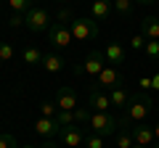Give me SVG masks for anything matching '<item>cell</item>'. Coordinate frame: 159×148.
I'll return each mask as SVG.
<instances>
[{"label":"cell","instance_id":"4fadbf2b","mask_svg":"<svg viewBox=\"0 0 159 148\" xmlns=\"http://www.w3.org/2000/svg\"><path fill=\"white\" fill-rule=\"evenodd\" d=\"M103 56H106V63H111V66H117V63H125V48H122V42H109L106 50H103Z\"/></svg>","mask_w":159,"mask_h":148},{"label":"cell","instance_id":"7c38bea8","mask_svg":"<svg viewBox=\"0 0 159 148\" xmlns=\"http://www.w3.org/2000/svg\"><path fill=\"white\" fill-rule=\"evenodd\" d=\"M61 140H64V146H69V148H80L82 143H85V132H82V127H77V124H72V127H61Z\"/></svg>","mask_w":159,"mask_h":148},{"label":"cell","instance_id":"e0dca14e","mask_svg":"<svg viewBox=\"0 0 159 148\" xmlns=\"http://www.w3.org/2000/svg\"><path fill=\"white\" fill-rule=\"evenodd\" d=\"M114 146H117V148H133V146H135L130 127H119V130H117V135H114Z\"/></svg>","mask_w":159,"mask_h":148},{"label":"cell","instance_id":"5bb4252c","mask_svg":"<svg viewBox=\"0 0 159 148\" xmlns=\"http://www.w3.org/2000/svg\"><path fill=\"white\" fill-rule=\"evenodd\" d=\"M64 56H58V53H43V61H40V66L45 69L48 74H56V72H61L64 69Z\"/></svg>","mask_w":159,"mask_h":148},{"label":"cell","instance_id":"d6a6232c","mask_svg":"<svg viewBox=\"0 0 159 148\" xmlns=\"http://www.w3.org/2000/svg\"><path fill=\"white\" fill-rule=\"evenodd\" d=\"M151 90H159V72L151 77Z\"/></svg>","mask_w":159,"mask_h":148},{"label":"cell","instance_id":"44dd1931","mask_svg":"<svg viewBox=\"0 0 159 148\" xmlns=\"http://www.w3.org/2000/svg\"><path fill=\"white\" fill-rule=\"evenodd\" d=\"M58 111H61V108H58L56 101H43V106H40V116H51V119H56Z\"/></svg>","mask_w":159,"mask_h":148},{"label":"cell","instance_id":"8992f818","mask_svg":"<svg viewBox=\"0 0 159 148\" xmlns=\"http://www.w3.org/2000/svg\"><path fill=\"white\" fill-rule=\"evenodd\" d=\"M122 85H125V80L114 66H106L93 82V87H98V90H114V87H122Z\"/></svg>","mask_w":159,"mask_h":148},{"label":"cell","instance_id":"f1b7e54d","mask_svg":"<svg viewBox=\"0 0 159 148\" xmlns=\"http://www.w3.org/2000/svg\"><path fill=\"white\" fill-rule=\"evenodd\" d=\"M21 24H27V13H11V16H8V27L11 29L21 27Z\"/></svg>","mask_w":159,"mask_h":148},{"label":"cell","instance_id":"52a82bcc","mask_svg":"<svg viewBox=\"0 0 159 148\" xmlns=\"http://www.w3.org/2000/svg\"><path fill=\"white\" fill-rule=\"evenodd\" d=\"M103 69H106V56H103V50H90L85 56V63H82V74H90L93 80H96Z\"/></svg>","mask_w":159,"mask_h":148},{"label":"cell","instance_id":"9a60e30c","mask_svg":"<svg viewBox=\"0 0 159 148\" xmlns=\"http://www.w3.org/2000/svg\"><path fill=\"white\" fill-rule=\"evenodd\" d=\"M111 8H114L111 0H93L90 13H93V19H96V21H103V19L111 16Z\"/></svg>","mask_w":159,"mask_h":148},{"label":"cell","instance_id":"d4e9b609","mask_svg":"<svg viewBox=\"0 0 159 148\" xmlns=\"http://www.w3.org/2000/svg\"><path fill=\"white\" fill-rule=\"evenodd\" d=\"M88 119H90V108L88 106H77L74 108V122H77V124H88Z\"/></svg>","mask_w":159,"mask_h":148},{"label":"cell","instance_id":"484cf974","mask_svg":"<svg viewBox=\"0 0 159 148\" xmlns=\"http://www.w3.org/2000/svg\"><path fill=\"white\" fill-rule=\"evenodd\" d=\"M103 140H106V137L96 135V132H88V135H85V146L88 148H103Z\"/></svg>","mask_w":159,"mask_h":148},{"label":"cell","instance_id":"277c9868","mask_svg":"<svg viewBox=\"0 0 159 148\" xmlns=\"http://www.w3.org/2000/svg\"><path fill=\"white\" fill-rule=\"evenodd\" d=\"M69 29H72V37L74 40H96L98 37V24L96 19H74L72 24H69Z\"/></svg>","mask_w":159,"mask_h":148},{"label":"cell","instance_id":"7a4b0ae2","mask_svg":"<svg viewBox=\"0 0 159 148\" xmlns=\"http://www.w3.org/2000/svg\"><path fill=\"white\" fill-rule=\"evenodd\" d=\"M88 127H90V132H96L101 137H114L117 130H119V119L111 111H90Z\"/></svg>","mask_w":159,"mask_h":148},{"label":"cell","instance_id":"83f0119b","mask_svg":"<svg viewBox=\"0 0 159 148\" xmlns=\"http://www.w3.org/2000/svg\"><path fill=\"white\" fill-rule=\"evenodd\" d=\"M11 58H13V45H11V42H0V61H11Z\"/></svg>","mask_w":159,"mask_h":148},{"label":"cell","instance_id":"7402d4cb","mask_svg":"<svg viewBox=\"0 0 159 148\" xmlns=\"http://www.w3.org/2000/svg\"><path fill=\"white\" fill-rule=\"evenodd\" d=\"M13 13H27L29 8H34V0H8Z\"/></svg>","mask_w":159,"mask_h":148},{"label":"cell","instance_id":"836d02e7","mask_svg":"<svg viewBox=\"0 0 159 148\" xmlns=\"http://www.w3.org/2000/svg\"><path fill=\"white\" fill-rule=\"evenodd\" d=\"M37 148H56V146H53V140H43Z\"/></svg>","mask_w":159,"mask_h":148},{"label":"cell","instance_id":"2e32d148","mask_svg":"<svg viewBox=\"0 0 159 148\" xmlns=\"http://www.w3.org/2000/svg\"><path fill=\"white\" fill-rule=\"evenodd\" d=\"M141 34L146 40H159V19L157 16H146L141 21Z\"/></svg>","mask_w":159,"mask_h":148},{"label":"cell","instance_id":"5b68a950","mask_svg":"<svg viewBox=\"0 0 159 148\" xmlns=\"http://www.w3.org/2000/svg\"><path fill=\"white\" fill-rule=\"evenodd\" d=\"M72 29H69V24H61V21H53L51 29H48V42L56 48H69V42H72Z\"/></svg>","mask_w":159,"mask_h":148},{"label":"cell","instance_id":"d590c367","mask_svg":"<svg viewBox=\"0 0 159 148\" xmlns=\"http://www.w3.org/2000/svg\"><path fill=\"white\" fill-rule=\"evenodd\" d=\"M154 137H157V140H159V122H157V124H154Z\"/></svg>","mask_w":159,"mask_h":148},{"label":"cell","instance_id":"3957f363","mask_svg":"<svg viewBox=\"0 0 159 148\" xmlns=\"http://www.w3.org/2000/svg\"><path fill=\"white\" fill-rule=\"evenodd\" d=\"M51 13L45 11V8H40V6H34V8H29L27 11V29L29 32H48L51 29Z\"/></svg>","mask_w":159,"mask_h":148},{"label":"cell","instance_id":"cb8c5ba5","mask_svg":"<svg viewBox=\"0 0 159 148\" xmlns=\"http://www.w3.org/2000/svg\"><path fill=\"white\" fill-rule=\"evenodd\" d=\"M56 122L61 127H72V124H77V122H74V111H58L56 114Z\"/></svg>","mask_w":159,"mask_h":148},{"label":"cell","instance_id":"ba28073f","mask_svg":"<svg viewBox=\"0 0 159 148\" xmlns=\"http://www.w3.org/2000/svg\"><path fill=\"white\" fill-rule=\"evenodd\" d=\"M88 108L90 111H109L111 108V101H109V93L98 90V87H88Z\"/></svg>","mask_w":159,"mask_h":148},{"label":"cell","instance_id":"603a6c76","mask_svg":"<svg viewBox=\"0 0 159 148\" xmlns=\"http://www.w3.org/2000/svg\"><path fill=\"white\" fill-rule=\"evenodd\" d=\"M143 53H146V58H151V61H159V40H148L146 48H143Z\"/></svg>","mask_w":159,"mask_h":148},{"label":"cell","instance_id":"ffe728a7","mask_svg":"<svg viewBox=\"0 0 159 148\" xmlns=\"http://www.w3.org/2000/svg\"><path fill=\"white\" fill-rule=\"evenodd\" d=\"M114 11L122 19H130L133 16V0H114Z\"/></svg>","mask_w":159,"mask_h":148},{"label":"cell","instance_id":"e575fe53","mask_svg":"<svg viewBox=\"0 0 159 148\" xmlns=\"http://www.w3.org/2000/svg\"><path fill=\"white\" fill-rule=\"evenodd\" d=\"M135 3H141V6H151V3H157V0H135Z\"/></svg>","mask_w":159,"mask_h":148},{"label":"cell","instance_id":"1f68e13d","mask_svg":"<svg viewBox=\"0 0 159 148\" xmlns=\"http://www.w3.org/2000/svg\"><path fill=\"white\" fill-rule=\"evenodd\" d=\"M138 85L143 87V90H151V77H141V82Z\"/></svg>","mask_w":159,"mask_h":148},{"label":"cell","instance_id":"30bf717a","mask_svg":"<svg viewBox=\"0 0 159 148\" xmlns=\"http://www.w3.org/2000/svg\"><path fill=\"white\" fill-rule=\"evenodd\" d=\"M56 103H58V108H61V111H74V108L80 106V103H77V90H74V87H69V85L58 87Z\"/></svg>","mask_w":159,"mask_h":148},{"label":"cell","instance_id":"8fae6325","mask_svg":"<svg viewBox=\"0 0 159 148\" xmlns=\"http://www.w3.org/2000/svg\"><path fill=\"white\" fill-rule=\"evenodd\" d=\"M34 132H37L43 140H51L53 135L61 132V124H58L56 119H51V116H40V119L34 122Z\"/></svg>","mask_w":159,"mask_h":148},{"label":"cell","instance_id":"74e56055","mask_svg":"<svg viewBox=\"0 0 159 148\" xmlns=\"http://www.w3.org/2000/svg\"><path fill=\"white\" fill-rule=\"evenodd\" d=\"M19 148H37V146H19Z\"/></svg>","mask_w":159,"mask_h":148},{"label":"cell","instance_id":"4dcf8cb0","mask_svg":"<svg viewBox=\"0 0 159 148\" xmlns=\"http://www.w3.org/2000/svg\"><path fill=\"white\" fill-rule=\"evenodd\" d=\"M146 37H143V34L141 32H138V34H133V50H143V48H146Z\"/></svg>","mask_w":159,"mask_h":148},{"label":"cell","instance_id":"ab89813d","mask_svg":"<svg viewBox=\"0 0 159 148\" xmlns=\"http://www.w3.org/2000/svg\"><path fill=\"white\" fill-rule=\"evenodd\" d=\"M154 148H159V140H157V143H154Z\"/></svg>","mask_w":159,"mask_h":148},{"label":"cell","instance_id":"f546056e","mask_svg":"<svg viewBox=\"0 0 159 148\" xmlns=\"http://www.w3.org/2000/svg\"><path fill=\"white\" fill-rule=\"evenodd\" d=\"M58 21H61V24H66V21L72 24V21H74V13H72V8H66V6H64L61 11H58Z\"/></svg>","mask_w":159,"mask_h":148},{"label":"cell","instance_id":"f35d334b","mask_svg":"<svg viewBox=\"0 0 159 148\" xmlns=\"http://www.w3.org/2000/svg\"><path fill=\"white\" fill-rule=\"evenodd\" d=\"M58 3H64V6H66V3H69V0H58Z\"/></svg>","mask_w":159,"mask_h":148},{"label":"cell","instance_id":"8d00e7d4","mask_svg":"<svg viewBox=\"0 0 159 148\" xmlns=\"http://www.w3.org/2000/svg\"><path fill=\"white\" fill-rule=\"evenodd\" d=\"M133 148H151V146H138V143H135V146H133Z\"/></svg>","mask_w":159,"mask_h":148},{"label":"cell","instance_id":"d6986e66","mask_svg":"<svg viewBox=\"0 0 159 148\" xmlns=\"http://www.w3.org/2000/svg\"><path fill=\"white\" fill-rule=\"evenodd\" d=\"M21 58H24V63H27V66H40V61H43V53H40V48L29 45V48H24Z\"/></svg>","mask_w":159,"mask_h":148},{"label":"cell","instance_id":"4316f807","mask_svg":"<svg viewBox=\"0 0 159 148\" xmlns=\"http://www.w3.org/2000/svg\"><path fill=\"white\" fill-rule=\"evenodd\" d=\"M0 148H19V143L11 132H0Z\"/></svg>","mask_w":159,"mask_h":148},{"label":"cell","instance_id":"9c48e42d","mask_svg":"<svg viewBox=\"0 0 159 148\" xmlns=\"http://www.w3.org/2000/svg\"><path fill=\"white\" fill-rule=\"evenodd\" d=\"M133 130V140L138 146H154L157 137H154V124H146V122H138V124L130 127Z\"/></svg>","mask_w":159,"mask_h":148},{"label":"cell","instance_id":"60d3db41","mask_svg":"<svg viewBox=\"0 0 159 148\" xmlns=\"http://www.w3.org/2000/svg\"><path fill=\"white\" fill-rule=\"evenodd\" d=\"M0 3H8V0H0Z\"/></svg>","mask_w":159,"mask_h":148},{"label":"cell","instance_id":"6da1fadb","mask_svg":"<svg viewBox=\"0 0 159 148\" xmlns=\"http://www.w3.org/2000/svg\"><path fill=\"white\" fill-rule=\"evenodd\" d=\"M154 101L148 98V93H133L127 106L122 108V116H119V127H133L138 122H146V116L151 114Z\"/></svg>","mask_w":159,"mask_h":148},{"label":"cell","instance_id":"ac0fdd59","mask_svg":"<svg viewBox=\"0 0 159 148\" xmlns=\"http://www.w3.org/2000/svg\"><path fill=\"white\" fill-rule=\"evenodd\" d=\"M109 101H111V106L125 108L127 101H130V93L125 90V85H122V87H114V90H109Z\"/></svg>","mask_w":159,"mask_h":148}]
</instances>
